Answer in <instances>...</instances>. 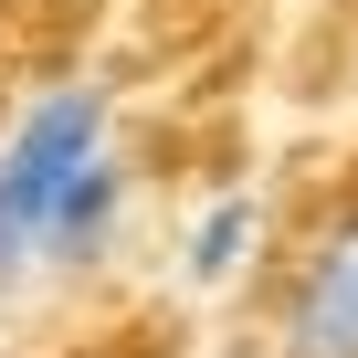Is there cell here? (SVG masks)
Listing matches in <instances>:
<instances>
[{
  "instance_id": "obj_1",
  "label": "cell",
  "mask_w": 358,
  "mask_h": 358,
  "mask_svg": "<svg viewBox=\"0 0 358 358\" xmlns=\"http://www.w3.org/2000/svg\"><path fill=\"white\" fill-rule=\"evenodd\" d=\"M106 148H116V106H106V85H43V95L11 116V137H0V306L43 274L74 179H85Z\"/></svg>"
},
{
  "instance_id": "obj_2",
  "label": "cell",
  "mask_w": 358,
  "mask_h": 358,
  "mask_svg": "<svg viewBox=\"0 0 358 358\" xmlns=\"http://www.w3.org/2000/svg\"><path fill=\"white\" fill-rule=\"evenodd\" d=\"M274 358H358V201L327 222V243L306 253L295 295H285V337Z\"/></svg>"
},
{
  "instance_id": "obj_3",
  "label": "cell",
  "mask_w": 358,
  "mask_h": 358,
  "mask_svg": "<svg viewBox=\"0 0 358 358\" xmlns=\"http://www.w3.org/2000/svg\"><path fill=\"white\" fill-rule=\"evenodd\" d=\"M116 243H127V158L106 148V158L74 179V201H64V222H53L43 274H106V264H116Z\"/></svg>"
},
{
  "instance_id": "obj_4",
  "label": "cell",
  "mask_w": 358,
  "mask_h": 358,
  "mask_svg": "<svg viewBox=\"0 0 358 358\" xmlns=\"http://www.w3.org/2000/svg\"><path fill=\"white\" fill-rule=\"evenodd\" d=\"M253 243H264V201H253V190H222V201L190 222V243H179V274H190V285H232V274L253 264Z\"/></svg>"
}]
</instances>
